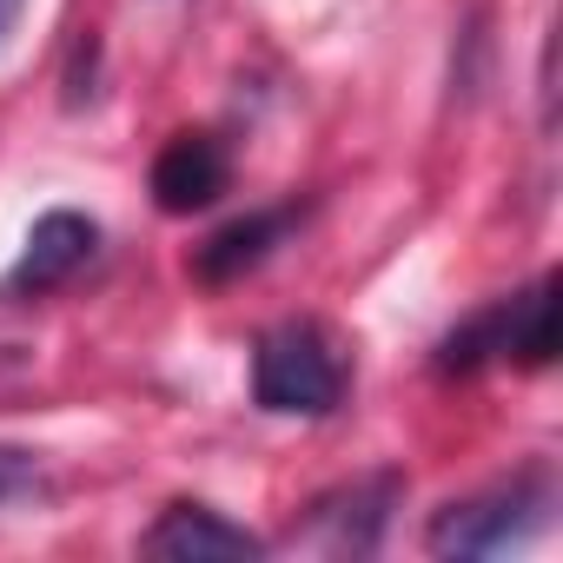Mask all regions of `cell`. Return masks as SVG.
<instances>
[{
    "label": "cell",
    "instance_id": "6da1fadb",
    "mask_svg": "<svg viewBox=\"0 0 563 563\" xmlns=\"http://www.w3.org/2000/svg\"><path fill=\"white\" fill-rule=\"evenodd\" d=\"M252 405L278 418H325L345 405V352L319 319H286L252 345Z\"/></svg>",
    "mask_w": 563,
    "mask_h": 563
},
{
    "label": "cell",
    "instance_id": "7a4b0ae2",
    "mask_svg": "<svg viewBox=\"0 0 563 563\" xmlns=\"http://www.w3.org/2000/svg\"><path fill=\"white\" fill-rule=\"evenodd\" d=\"M543 517H550V471L530 464V471H517V477H504V484H490L477 497L444 504L424 523V550L431 556H457V563L464 556H504L510 543L537 537Z\"/></svg>",
    "mask_w": 563,
    "mask_h": 563
},
{
    "label": "cell",
    "instance_id": "3957f363",
    "mask_svg": "<svg viewBox=\"0 0 563 563\" xmlns=\"http://www.w3.org/2000/svg\"><path fill=\"white\" fill-rule=\"evenodd\" d=\"M405 497V477L398 471H372L358 484H339L312 504L306 530H292V543L306 550H325V556H372L385 543V523Z\"/></svg>",
    "mask_w": 563,
    "mask_h": 563
},
{
    "label": "cell",
    "instance_id": "277c9868",
    "mask_svg": "<svg viewBox=\"0 0 563 563\" xmlns=\"http://www.w3.org/2000/svg\"><path fill=\"white\" fill-rule=\"evenodd\" d=\"M93 252H100V225H93L87 212H74V206L41 212L34 232H27V245H21V258L8 265V278H0V299H8V306H27V299L60 292L80 265H93Z\"/></svg>",
    "mask_w": 563,
    "mask_h": 563
},
{
    "label": "cell",
    "instance_id": "5b68a950",
    "mask_svg": "<svg viewBox=\"0 0 563 563\" xmlns=\"http://www.w3.org/2000/svg\"><path fill=\"white\" fill-rule=\"evenodd\" d=\"M140 550L159 563H232V556H265V537L219 517L212 504H166L140 537Z\"/></svg>",
    "mask_w": 563,
    "mask_h": 563
},
{
    "label": "cell",
    "instance_id": "8992f818",
    "mask_svg": "<svg viewBox=\"0 0 563 563\" xmlns=\"http://www.w3.org/2000/svg\"><path fill=\"white\" fill-rule=\"evenodd\" d=\"M225 186H232V153L219 133H173L153 159V206L173 219L206 212Z\"/></svg>",
    "mask_w": 563,
    "mask_h": 563
},
{
    "label": "cell",
    "instance_id": "52a82bcc",
    "mask_svg": "<svg viewBox=\"0 0 563 563\" xmlns=\"http://www.w3.org/2000/svg\"><path fill=\"white\" fill-rule=\"evenodd\" d=\"M299 225V206H265V212H245L232 225H219L199 252H192V272L206 278V286H225V278H245L252 265H265L278 252V239H286Z\"/></svg>",
    "mask_w": 563,
    "mask_h": 563
},
{
    "label": "cell",
    "instance_id": "ba28073f",
    "mask_svg": "<svg viewBox=\"0 0 563 563\" xmlns=\"http://www.w3.org/2000/svg\"><path fill=\"white\" fill-rule=\"evenodd\" d=\"M556 358V278H537L530 292H510V352L504 365L543 372Z\"/></svg>",
    "mask_w": 563,
    "mask_h": 563
},
{
    "label": "cell",
    "instance_id": "9c48e42d",
    "mask_svg": "<svg viewBox=\"0 0 563 563\" xmlns=\"http://www.w3.org/2000/svg\"><path fill=\"white\" fill-rule=\"evenodd\" d=\"M34 490H41V457L21 444H0V504L34 497Z\"/></svg>",
    "mask_w": 563,
    "mask_h": 563
},
{
    "label": "cell",
    "instance_id": "30bf717a",
    "mask_svg": "<svg viewBox=\"0 0 563 563\" xmlns=\"http://www.w3.org/2000/svg\"><path fill=\"white\" fill-rule=\"evenodd\" d=\"M21 8H27V0H0V41H8V34H14V21H21Z\"/></svg>",
    "mask_w": 563,
    "mask_h": 563
}]
</instances>
